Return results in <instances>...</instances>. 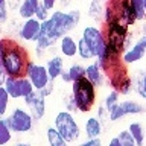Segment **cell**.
Wrapping results in <instances>:
<instances>
[{
	"mask_svg": "<svg viewBox=\"0 0 146 146\" xmlns=\"http://www.w3.org/2000/svg\"><path fill=\"white\" fill-rule=\"evenodd\" d=\"M59 40H61V36L58 35L53 21L50 20V18L41 23V32H40V36H38L36 44L43 46V47H46V49H50V47H53L56 43H59Z\"/></svg>",
	"mask_w": 146,
	"mask_h": 146,
	"instance_id": "obj_13",
	"label": "cell"
},
{
	"mask_svg": "<svg viewBox=\"0 0 146 146\" xmlns=\"http://www.w3.org/2000/svg\"><path fill=\"white\" fill-rule=\"evenodd\" d=\"M108 146H122V143H120V140H119L117 137H113V139L108 141Z\"/></svg>",
	"mask_w": 146,
	"mask_h": 146,
	"instance_id": "obj_43",
	"label": "cell"
},
{
	"mask_svg": "<svg viewBox=\"0 0 146 146\" xmlns=\"http://www.w3.org/2000/svg\"><path fill=\"white\" fill-rule=\"evenodd\" d=\"M15 146H32L31 143H23V141H20V143H17Z\"/></svg>",
	"mask_w": 146,
	"mask_h": 146,
	"instance_id": "obj_44",
	"label": "cell"
},
{
	"mask_svg": "<svg viewBox=\"0 0 146 146\" xmlns=\"http://www.w3.org/2000/svg\"><path fill=\"white\" fill-rule=\"evenodd\" d=\"M46 67H47L49 76L50 79L55 81L58 78H61V75L64 73V59L62 55H53L46 59Z\"/></svg>",
	"mask_w": 146,
	"mask_h": 146,
	"instance_id": "obj_15",
	"label": "cell"
},
{
	"mask_svg": "<svg viewBox=\"0 0 146 146\" xmlns=\"http://www.w3.org/2000/svg\"><path fill=\"white\" fill-rule=\"evenodd\" d=\"M8 119V125L12 129V132H18V134H25L29 132L34 126V117L29 111L23 110L20 107L14 108L12 113L6 117Z\"/></svg>",
	"mask_w": 146,
	"mask_h": 146,
	"instance_id": "obj_8",
	"label": "cell"
},
{
	"mask_svg": "<svg viewBox=\"0 0 146 146\" xmlns=\"http://www.w3.org/2000/svg\"><path fill=\"white\" fill-rule=\"evenodd\" d=\"M78 56H79L81 59H93V58H96V53H94V50H93V47L87 43V41L82 38L78 40Z\"/></svg>",
	"mask_w": 146,
	"mask_h": 146,
	"instance_id": "obj_24",
	"label": "cell"
},
{
	"mask_svg": "<svg viewBox=\"0 0 146 146\" xmlns=\"http://www.w3.org/2000/svg\"><path fill=\"white\" fill-rule=\"evenodd\" d=\"M119 96H120V94H119L117 91H114V90H111L107 96H105V99H104V107L108 110V113L111 111V110H114L119 104H120Z\"/></svg>",
	"mask_w": 146,
	"mask_h": 146,
	"instance_id": "obj_29",
	"label": "cell"
},
{
	"mask_svg": "<svg viewBox=\"0 0 146 146\" xmlns=\"http://www.w3.org/2000/svg\"><path fill=\"white\" fill-rule=\"evenodd\" d=\"M46 137H47V143L49 146H70V143L59 134V131L55 126L47 128L46 131Z\"/></svg>",
	"mask_w": 146,
	"mask_h": 146,
	"instance_id": "obj_21",
	"label": "cell"
},
{
	"mask_svg": "<svg viewBox=\"0 0 146 146\" xmlns=\"http://www.w3.org/2000/svg\"><path fill=\"white\" fill-rule=\"evenodd\" d=\"M105 73L102 70V67L99 66V62H91L85 67V78L88 79L90 82H93L96 87H102L104 85V81H105Z\"/></svg>",
	"mask_w": 146,
	"mask_h": 146,
	"instance_id": "obj_17",
	"label": "cell"
},
{
	"mask_svg": "<svg viewBox=\"0 0 146 146\" xmlns=\"http://www.w3.org/2000/svg\"><path fill=\"white\" fill-rule=\"evenodd\" d=\"M82 38L93 47L96 58L100 56L104 53V50L107 49V40H105V34L102 27L98 26H85L82 29Z\"/></svg>",
	"mask_w": 146,
	"mask_h": 146,
	"instance_id": "obj_9",
	"label": "cell"
},
{
	"mask_svg": "<svg viewBox=\"0 0 146 146\" xmlns=\"http://www.w3.org/2000/svg\"><path fill=\"white\" fill-rule=\"evenodd\" d=\"M41 23L38 18H29V20H23V23L20 25L17 31L18 38L25 43H36L41 32Z\"/></svg>",
	"mask_w": 146,
	"mask_h": 146,
	"instance_id": "obj_11",
	"label": "cell"
},
{
	"mask_svg": "<svg viewBox=\"0 0 146 146\" xmlns=\"http://www.w3.org/2000/svg\"><path fill=\"white\" fill-rule=\"evenodd\" d=\"M125 116L126 114H125V111H123V108L120 107V104H119L114 110L110 111V120L111 122H117V120H120V119L125 117Z\"/></svg>",
	"mask_w": 146,
	"mask_h": 146,
	"instance_id": "obj_35",
	"label": "cell"
},
{
	"mask_svg": "<svg viewBox=\"0 0 146 146\" xmlns=\"http://www.w3.org/2000/svg\"><path fill=\"white\" fill-rule=\"evenodd\" d=\"M25 104L27 105L29 113L32 114L35 122H38L44 117V114H46V96L41 91L35 90L32 94L25 98Z\"/></svg>",
	"mask_w": 146,
	"mask_h": 146,
	"instance_id": "obj_12",
	"label": "cell"
},
{
	"mask_svg": "<svg viewBox=\"0 0 146 146\" xmlns=\"http://www.w3.org/2000/svg\"><path fill=\"white\" fill-rule=\"evenodd\" d=\"M12 140V129L8 125V119H0V146H6Z\"/></svg>",
	"mask_w": 146,
	"mask_h": 146,
	"instance_id": "obj_26",
	"label": "cell"
},
{
	"mask_svg": "<svg viewBox=\"0 0 146 146\" xmlns=\"http://www.w3.org/2000/svg\"><path fill=\"white\" fill-rule=\"evenodd\" d=\"M52 91H53V81H50L49 82V85H46L43 90H41V93H43L46 98H49L50 94H52Z\"/></svg>",
	"mask_w": 146,
	"mask_h": 146,
	"instance_id": "obj_41",
	"label": "cell"
},
{
	"mask_svg": "<svg viewBox=\"0 0 146 146\" xmlns=\"http://www.w3.org/2000/svg\"><path fill=\"white\" fill-rule=\"evenodd\" d=\"M129 3H131L132 12L137 17V21H143L146 18V8L143 0H129Z\"/></svg>",
	"mask_w": 146,
	"mask_h": 146,
	"instance_id": "obj_28",
	"label": "cell"
},
{
	"mask_svg": "<svg viewBox=\"0 0 146 146\" xmlns=\"http://www.w3.org/2000/svg\"><path fill=\"white\" fill-rule=\"evenodd\" d=\"M120 107L123 108L126 116L129 114H141L145 111V107L141 104H139L137 100H131V99H126V100H122L120 102Z\"/></svg>",
	"mask_w": 146,
	"mask_h": 146,
	"instance_id": "obj_25",
	"label": "cell"
},
{
	"mask_svg": "<svg viewBox=\"0 0 146 146\" xmlns=\"http://www.w3.org/2000/svg\"><path fill=\"white\" fill-rule=\"evenodd\" d=\"M5 2H8V0H0V3H5Z\"/></svg>",
	"mask_w": 146,
	"mask_h": 146,
	"instance_id": "obj_45",
	"label": "cell"
},
{
	"mask_svg": "<svg viewBox=\"0 0 146 146\" xmlns=\"http://www.w3.org/2000/svg\"><path fill=\"white\" fill-rule=\"evenodd\" d=\"M96 88L98 87L93 82H90L85 76L73 82L72 94L76 102L78 111H81V113L91 111V108H93V105L96 102Z\"/></svg>",
	"mask_w": 146,
	"mask_h": 146,
	"instance_id": "obj_3",
	"label": "cell"
},
{
	"mask_svg": "<svg viewBox=\"0 0 146 146\" xmlns=\"http://www.w3.org/2000/svg\"><path fill=\"white\" fill-rule=\"evenodd\" d=\"M61 79H62L64 82H67V84H70V82H72V78H70V75H68L67 70H64V73L61 75Z\"/></svg>",
	"mask_w": 146,
	"mask_h": 146,
	"instance_id": "obj_42",
	"label": "cell"
},
{
	"mask_svg": "<svg viewBox=\"0 0 146 146\" xmlns=\"http://www.w3.org/2000/svg\"><path fill=\"white\" fill-rule=\"evenodd\" d=\"M105 3L104 0H91L90 8H88V17L96 23L104 21V14H105Z\"/></svg>",
	"mask_w": 146,
	"mask_h": 146,
	"instance_id": "obj_20",
	"label": "cell"
},
{
	"mask_svg": "<svg viewBox=\"0 0 146 146\" xmlns=\"http://www.w3.org/2000/svg\"><path fill=\"white\" fill-rule=\"evenodd\" d=\"M53 126L59 131V134H61L68 143H75V141L81 137L79 125H78L73 113L67 111V110H62V111H59L56 116H55Z\"/></svg>",
	"mask_w": 146,
	"mask_h": 146,
	"instance_id": "obj_5",
	"label": "cell"
},
{
	"mask_svg": "<svg viewBox=\"0 0 146 146\" xmlns=\"http://www.w3.org/2000/svg\"><path fill=\"white\" fill-rule=\"evenodd\" d=\"M79 146H102L100 139H87L85 141L79 143Z\"/></svg>",
	"mask_w": 146,
	"mask_h": 146,
	"instance_id": "obj_38",
	"label": "cell"
},
{
	"mask_svg": "<svg viewBox=\"0 0 146 146\" xmlns=\"http://www.w3.org/2000/svg\"><path fill=\"white\" fill-rule=\"evenodd\" d=\"M47 50L49 49H46V47H43V46H40V44L35 43V55H36V58H43Z\"/></svg>",
	"mask_w": 146,
	"mask_h": 146,
	"instance_id": "obj_39",
	"label": "cell"
},
{
	"mask_svg": "<svg viewBox=\"0 0 146 146\" xmlns=\"http://www.w3.org/2000/svg\"><path fill=\"white\" fill-rule=\"evenodd\" d=\"M66 110H67V111H70V113L78 111L76 102H75V99H73V94L72 93H70V96H67V98H66Z\"/></svg>",
	"mask_w": 146,
	"mask_h": 146,
	"instance_id": "obj_36",
	"label": "cell"
},
{
	"mask_svg": "<svg viewBox=\"0 0 146 146\" xmlns=\"http://www.w3.org/2000/svg\"><path fill=\"white\" fill-rule=\"evenodd\" d=\"M8 2L5 3H0V25H5L8 21V6H6Z\"/></svg>",
	"mask_w": 146,
	"mask_h": 146,
	"instance_id": "obj_37",
	"label": "cell"
},
{
	"mask_svg": "<svg viewBox=\"0 0 146 146\" xmlns=\"http://www.w3.org/2000/svg\"><path fill=\"white\" fill-rule=\"evenodd\" d=\"M145 55H146V34L140 35V38L126 49V52L123 53V62L126 66L128 64H135L137 61L143 59Z\"/></svg>",
	"mask_w": 146,
	"mask_h": 146,
	"instance_id": "obj_14",
	"label": "cell"
},
{
	"mask_svg": "<svg viewBox=\"0 0 146 146\" xmlns=\"http://www.w3.org/2000/svg\"><path fill=\"white\" fill-rule=\"evenodd\" d=\"M50 15H52V11H49V9L41 3L38 6V9H36L35 18H38L40 21H46V20H49V18H50Z\"/></svg>",
	"mask_w": 146,
	"mask_h": 146,
	"instance_id": "obj_34",
	"label": "cell"
},
{
	"mask_svg": "<svg viewBox=\"0 0 146 146\" xmlns=\"http://www.w3.org/2000/svg\"><path fill=\"white\" fill-rule=\"evenodd\" d=\"M32 61L27 49L17 40L2 36L0 38V75L2 82L8 76L23 78L26 76V70Z\"/></svg>",
	"mask_w": 146,
	"mask_h": 146,
	"instance_id": "obj_1",
	"label": "cell"
},
{
	"mask_svg": "<svg viewBox=\"0 0 146 146\" xmlns=\"http://www.w3.org/2000/svg\"><path fill=\"white\" fill-rule=\"evenodd\" d=\"M18 84H20V93H21V99L27 98L29 94H32L35 91V87L32 85V82L27 79L26 76L18 78Z\"/></svg>",
	"mask_w": 146,
	"mask_h": 146,
	"instance_id": "obj_30",
	"label": "cell"
},
{
	"mask_svg": "<svg viewBox=\"0 0 146 146\" xmlns=\"http://www.w3.org/2000/svg\"><path fill=\"white\" fill-rule=\"evenodd\" d=\"M143 3H145V8H146V0H143Z\"/></svg>",
	"mask_w": 146,
	"mask_h": 146,
	"instance_id": "obj_46",
	"label": "cell"
},
{
	"mask_svg": "<svg viewBox=\"0 0 146 146\" xmlns=\"http://www.w3.org/2000/svg\"><path fill=\"white\" fill-rule=\"evenodd\" d=\"M2 87L6 88V91L9 93L12 99H20L21 93H20V84H18V78H11L8 76L6 79L2 82Z\"/></svg>",
	"mask_w": 146,
	"mask_h": 146,
	"instance_id": "obj_22",
	"label": "cell"
},
{
	"mask_svg": "<svg viewBox=\"0 0 146 146\" xmlns=\"http://www.w3.org/2000/svg\"><path fill=\"white\" fill-rule=\"evenodd\" d=\"M41 3L52 12L55 11V6H56V0H41Z\"/></svg>",
	"mask_w": 146,
	"mask_h": 146,
	"instance_id": "obj_40",
	"label": "cell"
},
{
	"mask_svg": "<svg viewBox=\"0 0 146 146\" xmlns=\"http://www.w3.org/2000/svg\"><path fill=\"white\" fill-rule=\"evenodd\" d=\"M102 29L105 40H107V46L122 55L125 53L128 49V40H129V26L120 20H114L110 23H102Z\"/></svg>",
	"mask_w": 146,
	"mask_h": 146,
	"instance_id": "obj_2",
	"label": "cell"
},
{
	"mask_svg": "<svg viewBox=\"0 0 146 146\" xmlns=\"http://www.w3.org/2000/svg\"><path fill=\"white\" fill-rule=\"evenodd\" d=\"M117 139L120 140L122 146H139V145H137V141H135V139L132 137V134L128 129H123V131L119 132Z\"/></svg>",
	"mask_w": 146,
	"mask_h": 146,
	"instance_id": "obj_32",
	"label": "cell"
},
{
	"mask_svg": "<svg viewBox=\"0 0 146 146\" xmlns=\"http://www.w3.org/2000/svg\"><path fill=\"white\" fill-rule=\"evenodd\" d=\"M50 20L53 21L58 35L62 38V36L68 35L70 31L78 27V25H79V21H81V11H78V9H72V11L56 9V11L52 12Z\"/></svg>",
	"mask_w": 146,
	"mask_h": 146,
	"instance_id": "obj_6",
	"label": "cell"
},
{
	"mask_svg": "<svg viewBox=\"0 0 146 146\" xmlns=\"http://www.w3.org/2000/svg\"><path fill=\"white\" fill-rule=\"evenodd\" d=\"M26 78L32 82V85L35 87V90L41 91L46 85H49V82L52 81L49 76V72H47V67L46 64H38L35 61H31L29 66H27V70H26Z\"/></svg>",
	"mask_w": 146,
	"mask_h": 146,
	"instance_id": "obj_10",
	"label": "cell"
},
{
	"mask_svg": "<svg viewBox=\"0 0 146 146\" xmlns=\"http://www.w3.org/2000/svg\"><path fill=\"white\" fill-rule=\"evenodd\" d=\"M59 53L66 58H73L78 55V41L70 35H66L59 40Z\"/></svg>",
	"mask_w": 146,
	"mask_h": 146,
	"instance_id": "obj_18",
	"label": "cell"
},
{
	"mask_svg": "<svg viewBox=\"0 0 146 146\" xmlns=\"http://www.w3.org/2000/svg\"><path fill=\"white\" fill-rule=\"evenodd\" d=\"M128 131L132 134V137L135 139L137 145L139 146H145V140H146V131L145 128L141 126V123L139 122H131L129 126H128Z\"/></svg>",
	"mask_w": 146,
	"mask_h": 146,
	"instance_id": "obj_23",
	"label": "cell"
},
{
	"mask_svg": "<svg viewBox=\"0 0 146 146\" xmlns=\"http://www.w3.org/2000/svg\"><path fill=\"white\" fill-rule=\"evenodd\" d=\"M102 129H104V125H102V122L99 120L98 116L88 117L85 120V135H87V139H99L100 134H102Z\"/></svg>",
	"mask_w": 146,
	"mask_h": 146,
	"instance_id": "obj_19",
	"label": "cell"
},
{
	"mask_svg": "<svg viewBox=\"0 0 146 146\" xmlns=\"http://www.w3.org/2000/svg\"><path fill=\"white\" fill-rule=\"evenodd\" d=\"M9 93L6 91L5 87H0V116L5 117L6 114V110H8V102H9Z\"/></svg>",
	"mask_w": 146,
	"mask_h": 146,
	"instance_id": "obj_33",
	"label": "cell"
},
{
	"mask_svg": "<svg viewBox=\"0 0 146 146\" xmlns=\"http://www.w3.org/2000/svg\"><path fill=\"white\" fill-rule=\"evenodd\" d=\"M114 20H120L129 27L137 23V17L132 12L129 0H107L102 23H110Z\"/></svg>",
	"mask_w": 146,
	"mask_h": 146,
	"instance_id": "obj_4",
	"label": "cell"
},
{
	"mask_svg": "<svg viewBox=\"0 0 146 146\" xmlns=\"http://www.w3.org/2000/svg\"><path fill=\"white\" fill-rule=\"evenodd\" d=\"M40 5H41V0H21L18 3V8H17L18 17L23 18V20L34 18Z\"/></svg>",
	"mask_w": 146,
	"mask_h": 146,
	"instance_id": "obj_16",
	"label": "cell"
},
{
	"mask_svg": "<svg viewBox=\"0 0 146 146\" xmlns=\"http://www.w3.org/2000/svg\"><path fill=\"white\" fill-rule=\"evenodd\" d=\"M134 90L140 98L146 99V72H141L134 78Z\"/></svg>",
	"mask_w": 146,
	"mask_h": 146,
	"instance_id": "obj_27",
	"label": "cell"
},
{
	"mask_svg": "<svg viewBox=\"0 0 146 146\" xmlns=\"http://www.w3.org/2000/svg\"><path fill=\"white\" fill-rule=\"evenodd\" d=\"M110 87L117 91L119 94H129L132 90H134V79L129 76L126 68V64L117 67L116 70H113L110 75L107 76Z\"/></svg>",
	"mask_w": 146,
	"mask_h": 146,
	"instance_id": "obj_7",
	"label": "cell"
},
{
	"mask_svg": "<svg viewBox=\"0 0 146 146\" xmlns=\"http://www.w3.org/2000/svg\"><path fill=\"white\" fill-rule=\"evenodd\" d=\"M67 72H68V75H70V78H72V84L75 81H78V79H81V78L85 76V67L81 66V64H72V66L67 68Z\"/></svg>",
	"mask_w": 146,
	"mask_h": 146,
	"instance_id": "obj_31",
	"label": "cell"
}]
</instances>
